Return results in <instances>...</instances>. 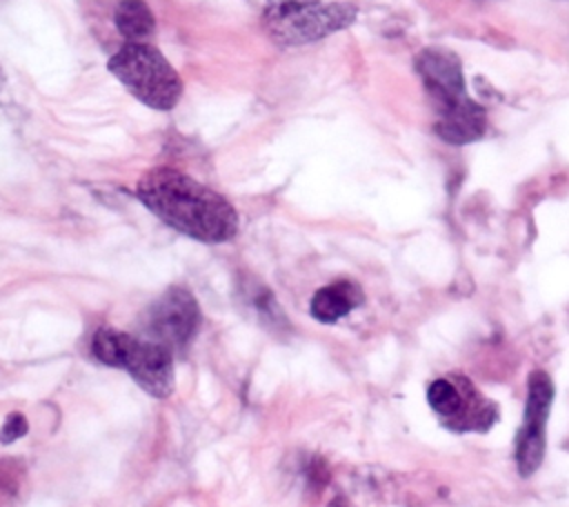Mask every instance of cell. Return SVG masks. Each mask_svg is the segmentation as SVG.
<instances>
[{"mask_svg": "<svg viewBox=\"0 0 569 507\" xmlns=\"http://www.w3.org/2000/svg\"><path fill=\"white\" fill-rule=\"evenodd\" d=\"M136 196L164 225L193 240L218 245L231 240L238 231L233 205L178 169H149L138 180Z\"/></svg>", "mask_w": 569, "mask_h": 507, "instance_id": "1", "label": "cell"}, {"mask_svg": "<svg viewBox=\"0 0 569 507\" xmlns=\"http://www.w3.org/2000/svg\"><path fill=\"white\" fill-rule=\"evenodd\" d=\"M93 356L107 367L124 369L138 387L156 398H167L173 391V354L136 334L113 327H100L91 338Z\"/></svg>", "mask_w": 569, "mask_h": 507, "instance_id": "2", "label": "cell"}, {"mask_svg": "<svg viewBox=\"0 0 569 507\" xmlns=\"http://www.w3.org/2000/svg\"><path fill=\"white\" fill-rule=\"evenodd\" d=\"M358 11L347 2L264 0L262 27L280 47H298L347 29Z\"/></svg>", "mask_w": 569, "mask_h": 507, "instance_id": "3", "label": "cell"}, {"mask_svg": "<svg viewBox=\"0 0 569 507\" xmlns=\"http://www.w3.org/2000/svg\"><path fill=\"white\" fill-rule=\"evenodd\" d=\"M109 71L151 109L169 111L182 96V80L169 60L147 42H124L111 58Z\"/></svg>", "mask_w": 569, "mask_h": 507, "instance_id": "4", "label": "cell"}, {"mask_svg": "<svg viewBox=\"0 0 569 507\" xmlns=\"http://www.w3.org/2000/svg\"><path fill=\"white\" fill-rule=\"evenodd\" d=\"M202 314L193 294L184 287H169L142 314V336L167 347L171 354L182 351L198 334Z\"/></svg>", "mask_w": 569, "mask_h": 507, "instance_id": "5", "label": "cell"}, {"mask_svg": "<svg viewBox=\"0 0 569 507\" xmlns=\"http://www.w3.org/2000/svg\"><path fill=\"white\" fill-rule=\"evenodd\" d=\"M553 400V382L547 371H531L527 382L525 418L516 434V465L522 476H531L545 456L547 418Z\"/></svg>", "mask_w": 569, "mask_h": 507, "instance_id": "6", "label": "cell"}, {"mask_svg": "<svg viewBox=\"0 0 569 507\" xmlns=\"http://www.w3.org/2000/svg\"><path fill=\"white\" fill-rule=\"evenodd\" d=\"M416 69L429 96L438 105V111L467 98L462 64L458 56L451 53L449 49H438V47L422 49L416 58Z\"/></svg>", "mask_w": 569, "mask_h": 507, "instance_id": "7", "label": "cell"}, {"mask_svg": "<svg viewBox=\"0 0 569 507\" xmlns=\"http://www.w3.org/2000/svg\"><path fill=\"white\" fill-rule=\"evenodd\" d=\"M485 129H487V113L469 96L442 109L436 122V133L451 145H467V142L480 140Z\"/></svg>", "mask_w": 569, "mask_h": 507, "instance_id": "8", "label": "cell"}, {"mask_svg": "<svg viewBox=\"0 0 569 507\" xmlns=\"http://www.w3.org/2000/svg\"><path fill=\"white\" fill-rule=\"evenodd\" d=\"M362 289L351 280H336L320 287L309 305V311L320 322H336L362 302Z\"/></svg>", "mask_w": 569, "mask_h": 507, "instance_id": "9", "label": "cell"}, {"mask_svg": "<svg viewBox=\"0 0 569 507\" xmlns=\"http://www.w3.org/2000/svg\"><path fill=\"white\" fill-rule=\"evenodd\" d=\"M113 22L127 42H144L156 29V18L144 0H120Z\"/></svg>", "mask_w": 569, "mask_h": 507, "instance_id": "10", "label": "cell"}, {"mask_svg": "<svg viewBox=\"0 0 569 507\" xmlns=\"http://www.w3.org/2000/svg\"><path fill=\"white\" fill-rule=\"evenodd\" d=\"M462 400L465 398L458 387L447 378L433 380L427 389V402L440 416H458L462 411Z\"/></svg>", "mask_w": 569, "mask_h": 507, "instance_id": "11", "label": "cell"}, {"mask_svg": "<svg viewBox=\"0 0 569 507\" xmlns=\"http://www.w3.org/2000/svg\"><path fill=\"white\" fill-rule=\"evenodd\" d=\"M29 429L27 418L22 414H9L7 420L0 427V443H13L20 436H24Z\"/></svg>", "mask_w": 569, "mask_h": 507, "instance_id": "12", "label": "cell"}, {"mask_svg": "<svg viewBox=\"0 0 569 507\" xmlns=\"http://www.w3.org/2000/svg\"><path fill=\"white\" fill-rule=\"evenodd\" d=\"M327 507H351V505H349V500L345 496H336Z\"/></svg>", "mask_w": 569, "mask_h": 507, "instance_id": "13", "label": "cell"}, {"mask_svg": "<svg viewBox=\"0 0 569 507\" xmlns=\"http://www.w3.org/2000/svg\"><path fill=\"white\" fill-rule=\"evenodd\" d=\"M0 87H2V71H0Z\"/></svg>", "mask_w": 569, "mask_h": 507, "instance_id": "14", "label": "cell"}]
</instances>
